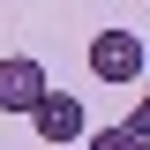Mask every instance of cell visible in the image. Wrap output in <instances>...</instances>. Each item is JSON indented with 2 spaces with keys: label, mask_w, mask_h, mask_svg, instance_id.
Segmentation results:
<instances>
[{
  "label": "cell",
  "mask_w": 150,
  "mask_h": 150,
  "mask_svg": "<svg viewBox=\"0 0 150 150\" xmlns=\"http://www.w3.org/2000/svg\"><path fill=\"white\" fill-rule=\"evenodd\" d=\"M68 150H75V143H68Z\"/></svg>",
  "instance_id": "52a82bcc"
},
{
  "label": "cell",
  "mask_w": 150,
  "mask_h": 150,
  "mask_svg": "<svg viewBox=\"0 0 150 150\" xmlns=\"http://www.w3.org/2000/svg\"><path fill=\"white\" fill-rule=\"evenodd\" d=\"M128 128H135V135H150V90L135 98V112H128Z\"/></svg>",
  "instance_id": "5b68a950"
},
{
  "label": "cell",
  "mask_w": 150,
  "mask_h": 150,
  "mask_svg": "<svg viewBox=\"0 0 150 150\" xmlns=\"http://www.w3.org/2000/svg\"><path fill=\"white\" fill-rule=\"evenodd\" d=\"M30 128H38V143H45V150H68V143H83V98H68V90H45V105L30 112Z\"/></svg>",
  "instance_id": "3957f363"
},
{
  "label": "cell",
  "mask_w": 150,
  "mask_h": 150,
  "mask_svg": "<svg viewBox=\"0 0 150 150\" xmlns=\"http://www.w3.org/2000/svg\"><path fill=\"white\" fill-rule=\"evenodd\" d=\"M135 143H143V135H135L128 120H120V128H98V135H90L83 150H135Z\"/></svg>",
  "instance_id": "277c9868"
},
{
  "label": "cell",
  "mask_w": 150,
  "mask_h": 150,
  "mask_svg": "<svg viewBox=\"0 0 150 150\" xmlns=\"http://www.w3.org/2000/svg\"><path fill=\"white\" fill-rule=\"evenodd\" d=\"M45 90H53V83H45V60H30V53L0 60V112H23V120H30V112L45 105Z\"/></svg>",
  "instance_id": "6da1fadb"
},
{
  "label": "cell",
  "mask_w": 150,
  "mask_h": 150,
  "mask_svg": "<svg viewBox=\"0 0 150 150\" xmlns=\"http://www.w3.org/2000/svg\"><path fill=\"white\" fill-rule=\"evenodd\" d=\"M135 150H150V135H143V143H135Z\"/></svg>",
  "instance_id": "8992f818"
},
{
  "label": "cell",
  "mask_w": 150,
  "mask_h": 150,
  "mask_svg": "<svg viewBox=\"0 0 150 150\" xmlns=\"http://www.w3.org/2000/svg\"><path fill=\"white\" fill-rule=\"evenodd\" d=\"M90 75L98 83H135L143 75V38L135 30H98L90 38Z\"/></svg>",
  "instance_id": "7a4b0ae2"
}]
</instances>
